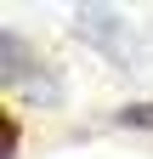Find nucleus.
Here are the masks:
<instances>
[{
  "instance_id": "5",
  "label": "nucleus",
  "mask_w": 153,
  "mask_h": 159,
  "mask_svg": "<svg viewBox=\"0 0 153 159\" xmlns=\"http://www.w3.org/2000/svg\"><path fill=\"white\" fill-rule=\"evenodd\" d=\"M0 119H6V159H17V153H23V125H17V114H11V108L0 114Z\"/></svg>"
},
{
  "instance_id": "2",
  "label": "nucleus",
  "mask_w": 153,
  "mask_h": 159,
  "mask_svg": "<svg viewBox=\"0 0 153 159\" xmlns=\"http://www.w3.org/2000/svg\"><path fill=\"white\" fill-rule=\"evenodd\" d=\"M74 29H80V40H91L97 51L125 57L119 51V34H125V11L119 6H80V11H74Z\"/></svg>"
},
{
  "instance_id": "4",
  "label": "nucleus",
  "mask_w": 153,
  "mask_h": 159,
  "mask_svg": "<svg viewBox=\"0 0 153 159\" xmlns=\"http://www.w3.org/2000/svg\"><path fill=\"white\" fill-rule=\"evenodd\" d=\"M113 125H125V131H153V102H125V108H113Z\"/></svg>"
},
{
  "instance_id": "1",
  "label": "nucleus",
  "mask_w": 153,
  "mask_h": 159,
  "mask_svg": "<svg viewBox=\"0 0 153 159\" xmlns=\"http://www.w3.org/2000/svg\"><path fill=\"white\" fill-rule=\"evenodd\" d=\"M40 68H46L40 51H34L23 34H17V29H0V85H6V91H23Z\"/></svg>"
},
{
  "instance_id": "3",
  "label": "nucleus",
  "mask_w": 153,
  "mask_h": 159,
  "mask_svg": "<svg viewBox=\"0 0 153 159\" xmlns=\"http://www.w3.org/2000/svg\"><path fill=\"white\" fill-rule=\"evenodd\" d=\"M23 97H28V102H40V108H57V102H63V80H57L51 68H40V74L23 85Z\"/></svg>"
}]
</instances>
